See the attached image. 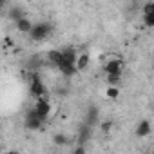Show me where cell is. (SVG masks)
<instances>
[{
  "instance_id": "1",
  "label": "cell",
  "mask_w": 154,
  "mask_h": 154,
  "mask_svg": "<svg viewBox=\"0 0 154 154\" xmlns=\"http://www.w3.org/2000/svg\"><path fill=\"white\" fill-rule=\"evenodd\" d=\"M31 111H33L40 120H44V122H45V120H49V118L53 116V112H54L53 100H49L47 96H42V98L35 100V103H33Z\"/></svg>"
},
{
  "instance_id": "2",
  "label": "cell",
  "mask_w": 154,
  "mask_h": 154,
  "mask_svg": "<svg viewBox=\"0 0 154 154\" xmlns=\"http://www.w3.org/2000/svg\"><path fill=\"white\" fill-rule=\"evenodd\" d=\"M53 33V26L47 24V22H38V24H33L31 31H29V38L33 42H44L51 36Z\"/></svg>"
},
{
  "instance_id": "3",
  "label": "cell",
  "mask_w": 154,
  "mask_h": 154,
  "mask_svg": "<svg viewBox=\"0 0 154 154\" xmlns=\"http://www.w3.org/2000/svg\"><path fill=\"white\" fill-rule=\"evenodd\" d=\"M103 71L107 72V78H122V74L125 71V63L122 58H107L105 65H103Z\"/></svg>"
},
{
  "instance_id": "4",
  "label": "cell",
  "mask_w": 154,
  "mask_h": 154,
  "mask_svg": "<svg viewBox=\"0 0 154 154\" xmlns=\"http://www.w3.org/2000/svg\"><path fill=\"white\" fill-rule=\"evenodd\" d=\"M29 93H31V96H33L35 100H38V98H42V96H47L45 84L42 82V78H40L36 72L31 74V80H29Z\"/></svg>"
},
{
  "instance_id": "5",
  "label": "cell",
  "mask_w": 154,
  "mask_h": 154,
  "mask_svg": "<svg viewBox=\"0 0 154 154\" xmlns=\"http://www.w3.org/2000/svg\"><path fill=\"white\" fill-rule=\"evenodd\" d=\"M42 125H44V120H40L33 111H29V112L26 114V127H27L29 131H38Z\"/></svg>"
},
{
  "instance_id": "6",
  "label": "cell",
  "mask_w": 154,
  "mask_h": 154,
  "mask_svg": "<svg viewBox=\"0 0 154 154\" xmlns=\"http://www.w3.org/2000/svg\"><path fill=\"white\" fill-rule=\"evenodd\" d=\"M89 63H91V56H89V53H78V56H76V62H74V69H76V72L85 71V69L89 67Z\"/></svg>"
},
{
  "instance_id": "7",
  "label": "cell",
  "mask_w": 154,
  "mask_h": 154,
  "mask_svg": "<svg viewBox=\"0 0 154 154\" xmlns=\"http://www.w3.org/2000/svg\"><path fill=\"white\" fill-rule=\"evenodd\" d=\"M45 60L49 62V65H53L54 69H58L60 63H62V51H60V49H51V51L47 53V58H45Z\"/></svg>"
},
{
  "instance_id": "8",
  "label": "cell",
  "mask_w": 154,
  "mask_h": 154,
  "mask_svg": "<svg viewBox=\"0 0 154 154\" xmlns=\"http://www.w3.org/2000/svg\"><path fill=\"white\" fill-rule=\"evenodd\" d=\"M150 131H152V123H150V120H141L140 125L136 127V134H138L140 138H147V136L150 134Z\"/></svg>"
},
{
  "instance_id": "9",
  "label": "cell",
  "mask_w": 154,
  "mask_h": 154,
  "mask_svg": "<svg viewBox=\"0 0 154 154\" xmlns=\"http://www.w3.org/2000/svg\"><path fill=\"white\" fill-rule=\"evenodd\" d=\"M15 26H17V29H18L20 33L29 35V31H31V27H33V22H31L27 17H22V18H18V20L15 22Z\"/></svg>"
},
{
  "instance_id": "10",
  "label": "cell",
  "mask_w": 154,
  "mask_h": 154,
  "mask_svg": "<svg viewBox=\"0 0 154 154\" xmlns=\"http://www.w3.org/2000/svg\"><path fill=\"white\" fill-rule=\"evenodd\" d=\"M105 96H107L109 100H116V98L120 96V89H118V87H112V85H109V87L105 89Z\"/></svg>"
},
{
  "instance_id": "11",
  "label": "cell",
  "mask_w": 154,
  "mask_h": 154,
  "mask_svg": "<svg viewBox=\"0 0 154 154\" xmlns=\"http://www.w3.org/2000/svg\"><path fill=\"white\" fill-rule=\"evenodd\" d=\"M143 22H145V26L149 29L154 27V15H143Z\"/></svg>"
},
{
  "instance_id": "12",
  "label": "cell",
  "mask_w": 154,
  "mask_h": 154,
  "mask_svg": "<svg viewBox=\"0 0 154 154\" xmlns=\"http://www.w3.org/2000/svg\"><path fill=\"white\" fill-rule=\"evenodd\" d=\"M74 154H87V152H85V150H84L82 147H78V149H76V150H74Z\"/></svg>"
},
{
  "instance_id": "13",
  "label": "cell",
  "mask_w": 154,
  "mask_h": 154,
  "mask_svg": "<svg viewBox=\"0 0 154 154\" xmlns=\"http://www.w3.org/2000/svg\"><path fill=\"white\" fill-rule=\"evenodd\" d=\"M4 154H20V152H18V150H6Z\"/></svg>"
}]
</instances>
